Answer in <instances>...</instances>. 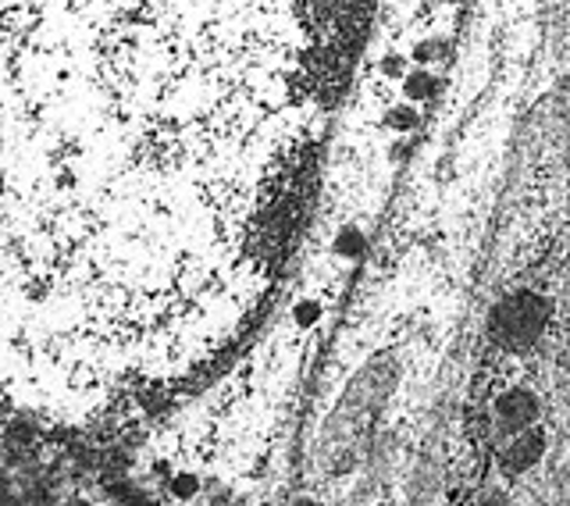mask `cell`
<instances>
[{"label": "cell", "instance_id": "cell-1", "mask_svg": "<svg viewBox=\"0 0 570 506\" xmlns=\"http://www.w3.org/2000/svg\"><path fill=\"white\" fill-rule=\"evenodd\" d=\"M549 306L534 293H513L495 306L492 314V339L507 350H528L542 335Z\"/></svg>", "mask_w": 570, "mask_h": 506}, {"label": "cell", "instance_id": "cell-2", "mask_svg": "<svg viewBox=\"0 0 570 506\" xmlns=\"http://www.w3.org/2000/svg\"><path fill=\"white\" fill-rule=\"evenodd\" d=\"M495 413L499 421H507L510 428H528L534 421V413H539V403H534V396L517 389V392H507L503 400L495 403Z\"/></svg>", "mask_w": 570, "mask_h": 506}, {"label": "cell", "instance_id": "cell-3", "mask_svg": "<svg viewBox=\"0 0 570 506\" xmlns=\"http://www.w3.org/2000/svg\"><path fill=\"white\" fill-rule=\"evenodd\" d=\"M539 457H542V436H539V431H524V436L513 439V446L507 449L503 467L510 475H517V471H528V467Z\"/></svg>", "mask_w": 570, "mask_h": 506}, {"label": "cell", "instance_id": "cell-4", "mask_svg": "<svg viewBox=\"0 0 570 506\" xmlns=\"http://www.w3.org/2000/svg\"><path fill=\"white\" fill-rule=\"evenodd\" d=\"M432 89H435L432 76H410V82H406V94L410 97H428Z\"/></svg>", "mask_w": 570, "mask_h": 506}]
</instances>
